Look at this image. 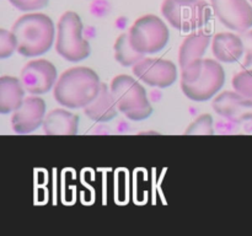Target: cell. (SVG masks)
I'll return each mask as SVG.
<instances>
[{
	"label": "cell",
	"instance_id": "1",
	"mask_svg": "<svg viewBox=\"0 0 252 236\" xmlns=\"http://www.w3.org/2000/svg\"><path fill=\"white\" fill-rule=\"evenodd\" d=\"M101 81L97 73L88 66H74L61 74L54 85V98L70 110L84 108L98 95Z\"/></svg>",
	"mask_w": 252,
	"mask_h": 236
},
{
	"label": "cell",
	"instance_id": "2",
	"mask_svg": "<svg viewBox=\"0 0 252 236\" xmlns=\"http://www.w3.org/2000/svg\"><path fill=\"white\" fill-rule=\"evenodd\" d=\"M181 70L182 92L194 102L211 100L225 83L224 68L214 59H196Z\"/></svg>",
	"mask_w": 252,
	"mask_h": 236
},
{
	"label": "cell",
	"instance_id": "3",
	"mask_svg": "<svg viewBox=\"0 0 252 236\" xmlns=\"http://www.w3.org/2000/svg\"><path fill=\"white\" fill-rule=\"evenodd\" d=\"M11 31L17 41V52L24 57L47 53L56 41V29L51 17L41 12H29L15 21Z\"/></svg>",
	"mask_w": 252,
	"mask_h": 236
},
{
	"label": "cell",
	"instance_id": "4",
	"mask_svg": "<svg viewBox=\"0 0 252 236\" xmlns=\"http://www.w3.org/2000/svg\"><path fill=\"white\" fill-rule=\"evenodd\" d=\"M118 110L130 120L147 119L153 112L147 90L134 78L126 74L115 76L110 85Z\"/></svg>",
	"mask_w": 252,
	"mask_h": 236
},
{
	"label": "cell",
	"instance_id": "5",
	"mask_svg": "<svg viewBox=\"0 0 252 236\" xmlns=\"http://www.w3.org/2000/svg\"><path fill=\"white\" fill-rule=\"evenodd\" d=\"M83 21L75 11H65L57 25L56 51L65 60L76 63L91 53L90 43L83 36Z\"/></svg>",
	"mask_w": 252,
	"mask_h": 236
},
{
	"label": "cell",
	"instance_id": "6",
	"mask_svg": "<svg viewBox=\"0 0 252 236\" xmlns=\"http://www.w3.org/2000/svg\"><path fill=\"white\" fill-rule=\"evenodd\" d=\"M212 10L206 0H164L161 5L162 16L182 32L203 29L211 21Z\"/></svg>",
	"mask_w": 252,
	"mask_h": 236
},
{
	"label": "cell",
	"instance_id": "7",
	"mask_svg": "<svg viewBox=\"0 0 252 236\" xmlns=\"http://www.w3.org/2000/svg\"><path fill=\"white\" fill-rule=\"evenodd\" d=\"M128 34L133 48L143 54H154L162 51L170 38L166 24L157 15H144L135 20Z\"/></svg>",
	"mask_w": 252,
	"mask_h": 236
},
{
	"label": "cell",
	"instance_id": "8",
	"mask_svg": "<svg viewBox=\"0 0 252 236\" xmlns=\"http://www.w3.org/2000/svg\"><path fill=\"white\" fill-rule=\"evenodd\" d=\"M20 80L27 92L42 95L54 88L58 80V73L51 61L39 58L25 64L20 74Z\"/></svg>",
	"mask_w": 252,
	"mask_h": 236
},
{
	"label": "cell",
	"instance_id": "9",
	"mask_svg": "<svg viewBox=\"0 0 252 236\" xmlns=\"http://www.w3.org/2000/svg\"><path fill=\"white\" fill-rule=\"evenodd\" d=\"M133 74L149 86L165 88L177 80V66L167 59L144 58L133 66Z\"/></svg>",
	"mask_w": 252,
	"mask_h": 236
},
{
	"label": "cell",
	"instance_id": "10",
	"mask_svg": "<svg viewBox=\"0 0 252 236\" xmlns=\"http://www.w3.org/2000/svg\"><path fill=\"white\" fill-rule=\"evenodd\" d=\"M219 21L231 31L244 32L252 27V6L248 0H211Z\"/></svg>",
	"mask_w": 252,
	"mask_h": 236
},
{
	"label": "cell",
	"instance_id": "11",
	"mask_svg": "<svg viewBox=\"0 0 252 236\" xmlns=\"http://www.w3.org/2000/svg\"><path fill=\"white\" fill-rule=\"evenodd\" d=\"M46 102L39 95H30L12 112L11 127L17 134H30L43 124L46 117Z\"/></svg>",
	"mask_w": 252,
	"mask_h": 236
},
{
	"label": "cell",
	"instance_id": "12",
	"mask_svg": "<svg viewBox=\"0 0 252 236\" xmlns=\"http://www.w3.org/2000/svg\"><path fill=\"white\" fill-rule=\"evenodd\" d=\"M213 110L231 123L252 122V98L236 91H224L213 100Z\"/></svg>",
	"mask_w": 252,
	"mask_h": 236
},
{
	"label": "cell",
	"instance_id": "13",
	"mask_svg": "<svg viewBox=\"0 0 252 236\" xmlns=\"http://www.w3.org/2000/svg\"><path fill=\"white\" fill-rule=\"evenodd\" d=\"M118 106L115 100L111 88H108L107 84L101 83V88L98 95L91 101L89 105L84 107V113L86 117L95 122H110L117 116Z\"/></svg>",
	"mask_w": 252,
	"mask_h": 236
},
{
	"label": "cell",
	"instance_id": "14",
	"mask_svg": "<svg viewBox=\"0 0 252 236\" xmlns=\"http://www.w3.org/2000/svg\"><path fill=\"white\" fill-rule=\"evenodd\" d=\"M212 52L217 60L235 63L244 54V43L240 34L220 32L212 38Z\"/></svg>",
	"mask_w": 252,
	"mask_h": 236
},
{
	"label": "cell",
	"instance_id": "15",
	"mask_svg": "<svg viewBox=\"0 0 252 236\" xmlns=\"http://www.w3.org/2000/svg\"><path fill=\"white\" fill-rule=\"evenodd\" d=\"M42 127L48 135H74L79 130V116L64 108H54L46 115Z\"/></svg>",
	"mask_w": 252,
	"mask_h": 236
},
{
	"label": "cell",
	"instance_id": "16",
	"mask_svg": "<svg viewBox=\"0 0 252 236\" xmlns=\"http://www.w3.org/2000/svg\"><path fill=\"white\" fill-rule=\"evenodd\" d=\"M211 42L212 34L203 29L196 30L187 34L179 51V63L181 69L191 61L201 59L206 53Z\"/></svg>",
	"mask_w": 252,
	"mask_h": 236
},
{
	"label": "cell",
	"instance_id": "17",
	"mask_svg": "<svg viewBox=\"0 0 252 236\" xmlns=\"http://www.w3.org/2000/svg\"><path fill=\"white\" fill-rule=\"evenodd\" d=\"M25 90L21 80L15 76L4 75L0 78V113L14 112L25 100Z\"/></svg>",
	"mask_w": 252,
	"mask_h": 236
},
{
	"label": "cell",
	"instance_id": "18",
	"mask_svg": "<svg viewBox=\"0 0 252 236\" xmlns=\"http://www.w3.org/2000/svg\"><path fill=\"white\" fill-rule=\"evenodd\" d=\"M145 54L135 51L130 43L129 34L127 32L120 34L115 42V58L121 65L134 66L138 61L145 58Z\"/></svg>",
	"mask_w": 252,
	"mask_h": 236
},
{
	"label": "cell",
	"instance_id": "19",
	"mask_svg": "<svg viewBox=\"0 0 252 236\" xmlns=\"http://www.w3.org/2000/svg\"><path fill=\"white\" fill-rule=\"evenodd\" d=\"M185 134L189 135H213V117L209 113L201 115L193 120L185 130Z\"/></svg>",
	"mask_w": 252,
	"mask_h": 236
},
{
	"label": "cell",
	"instance_id": "20",
	"mask_svg": "<svg viewBox=\"0 0 252 236\" xmlns=\"http://www.w3.org/2000/svg\"><path fill=\"white\" fill-rule=\"evenodd\" d=\"M233 88L236 92L252 98V70H241L233 76Z\"/></svg>",
	"mask_w": 252,
	"mask_h": 236
},
{
	"label": "cell",
	"instance_id": "21",
	"mask_svg": "<svg viewBox=\"0 0 252 236\" xmlns=\"http://www.w3.org/2000/svg\"><path fill=\"white\" fill-rule=\"evenodd\" d=\"M15 51H17V41L14 32L1 29L0 30V58H9Z\"/></svg>",
	"mask_w": 252,
	"mask_h": 236
},
{
	"label": "cell",
	"instance_id": "22",
	"mask_svg": "<svg viewBox=\"0 0 252 236\" xmlns=\"http://www.w3.org/2000/svg\"><path fill=\"white\" fill-rule=\"evenodd\" d=\"M9 1L20 11H37L46 7L49 0H9Z\"/></svg>",
	"mask_w": 252,
	"mask_h": 236
},
{
	"label": "cell",
	"instance_id": "23",
	"mask_svg": "<svg viewBox=\"0 0 252 236\" xmlns=\"http://www.w3.org/2000/svg\"><path fill=\"white\" fill-rule=\"evenodd\" d=\"M240 37L243 39L244 53H245L244 66H249L252 64V30L240 32Z\"/></svg>",
	"mask_w": 252,
	"mask_h": 236
},
{
	"label": "cell",
	"instance_id": "24",
	"mask_svg": "<svg viewBox=\"0 0 252 236\" xmlns=\"http://www.w3.org/2000/svg\"><path fill=\"white\" fill-rule=\"evenodd\" d=\"M250 1H252V0H250Z\"/></svg>",
	"mask_w": 252,
	"mask_h": 236
}]
</instances>
